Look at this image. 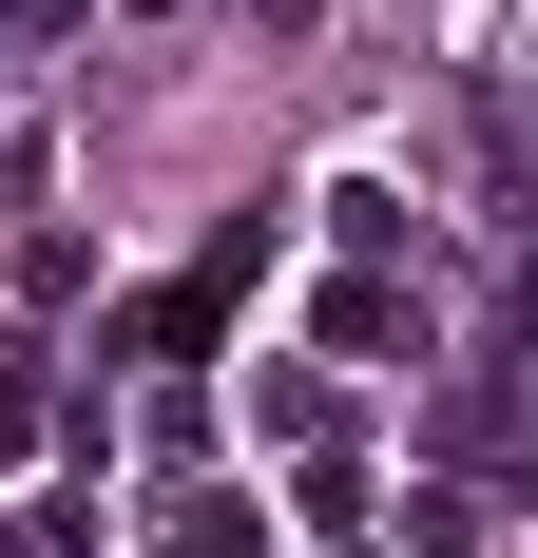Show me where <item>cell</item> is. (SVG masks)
<instances>
[{"instance_id":"3957f363","label":"cell","mask_w":538,"mask_h":558,"mask_svg":"<svg viewBox=\"0 0 538 558\" xmlns=\"http://www.w3.org/2000/svg\"><path fill=\"white\" fill-rule=\"evenodd\" d=\"M39 444H58V386H39V347L0 328V462H39Z\"/></svg>"},{"instance_id":"6da1fadb","label":"cell","mask_w":538,"mask_h":558,"mask_svg":"<svg viewBox=\"0 0 538 558\" xmlns=\"http://www.w3.org/2000/svg\"><path fill=\"white\" fill-rule=\"evenodd\" d=\"M308 328H327V366H384V347L424 366V308H404V289H384V270H346V289H327V308H308Z\"/></svg>"},{"instance_id":"52a82bcc","label":"cell","mask_w":538,"mask_h":558,"mask_svg":"<svg viewBox=\"0 0 538 558\" xmlns=\"http://www.w3.org/2000/svg\"><path fill=\"white\" fill-rule=\"evenodd\" d=\"M519 77H538V20H519Z\"/></svg>"},{"instance_id":"ba28073f","label":"cell","mask_w":538,"mask_h":558,"mask_svg":"<svg viewBox=\"0 0 538 558\" xmlns=\"http://www.w3.org/2000/svg\"><path fill=\"white\" fill-rule=\"evenodd\" d=\"M135 20H173V0H135Z\"/></svg>"},{"instance_id":"8992f818","label":"cell","mask_w":538,"mask_h":558,"mask_svg":"<svg viewBox=\"0 0 538 558\" xmlns=\"http://www.w3.org/2000/svg\"><path fill=\"white\" fill-rule=\"evenodd\" d=\"M327 558H404V539H366V520H327Z\"/></svg>"},{"instance_id":"277c9868","label":"cell","mask_w":538,"mask_h":558,"mask_svg":"<svg viewBox=\"0 0 538 558\" xmlns=\"http://www.w3.org/2000/svg\"><path fill=\"white\" fill-rule=\"evenodd\" d=\"M250 404H269V444H308V462H327V424H346V386H327V366H269Z\"/></svg>"},{"instance_id":"7a4b0ae2","label":"cell","mask_w":538,"mask_h":558,"mask_svg":"<svg viewBox=\"0 0 538 558\" xmlns=\"http://www.w3.org/2000/svg\"><path fill=\"white\" fill-rule=\"evenodd\" d=\"M155 558H269V520H250V482H212V501H173V539Z\"/></svg>"},{"instance_id":"5b68a950","label":"cell","mask_w":538,"mask_h":558,"mask_svg":"<svg viewBox=\"0 0 538 558\" xmlns=\"http://www.w3.org/2000/svg\"><path fill=\"white\" fill-rule=\"evenodd\" d=\"M0 20H20V39H77V20H97V0H0Z\"/></svg>"}]
</instances>
